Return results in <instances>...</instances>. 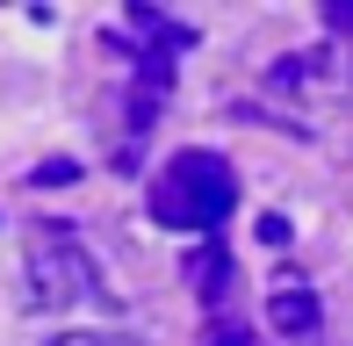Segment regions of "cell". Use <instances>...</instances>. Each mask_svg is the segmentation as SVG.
Wrapping results in <instances>:
<instances>
[{
    "mask_svg": "<svg viewBox=\"0 0 353 346\" xmlns=\"http://www.w3.org/2000/svg\"><path fill=\"white\" fill-rule=\"evenodd\" d=\"M260 238L267 245H288V216H260Z\"/></svg>",
    "mask_w": 353,
    "mask_h": 346,
    "instance_id": "8",
    "label": "cell"
},
{
    "mask_svg": "<svg viewBox=\"0 0 353 346\" xmlns=\"http://www.w3.org/2000/svg\"><path fill=\"white\" fill-rule=\"evenodd\" d=\"M267 318H274V332H288V339H310L317 332V296L303 289V281H281V289L267 296Z\"/></svg>",
    "mask_w": 353,
    "mask_h": 346,
    "instance_id": "4",
    "label": "cell"
},
{
    "mask_svg": "<svg viewBox=\"0 0 353 346\" xmlns=\"http://www.w3.org/2000/svg\"><path fill=\"white\" fill-rule=\"evenodd\" d=\"M202 346H252V332H245V325H231V318H210Z\"/></svg>",
    "mask_w": 353,
    "mask_h": 346,
    "instance_id": "6",
    "label": "cell"
},
{
    "mask_svg": "<svg viewBox=\"0 0 353 346\" xmlns=\"http://www.w3.org/2000/svg\"><path fill=\"white\" fill-rule=\"evenodd\" d=\"M29 181H37V187H72V181H79V166H72V159H43Z\"/></svg>",
    "mask_w": 353,
    "mask_h": 346,
    "instance_id": "5",
    "label": "cell"
},
{
    "mask_svg": "<svg viewBox=\"0 0 353 346\" xmlns=\"http://www.w3.org/2000/svg\"><path fill=\"white\" fill-rule=\"evenodd\" d=\"M325 22H332V29H346V37H353V0H332V8H325Z\"/></svg>",
    "mask_w": 353,
    "mask_h": 346,
    "instance_id": "9",
    "label": "cell"
},
{
    "mask_svg": "<svg viewBox=\"0 0 353 346\" xmlns=\"http://www.w3.org/2000/svg\"><path fill=\"white\" fill-rule=\"evenodd\" d=\"M188 281H195V296L210 310H223V296H231V253H223L216 238H202L195 253H188Z\"/></svg>",
    "mask_w": 353,
    "mask_h": 346,
    "instance_id": "3",
    "label": "cell"
},
{
    "mask_svg": "<svg viewBox=\"0 0 353 346\" xmlns=\"http://www.w3.org/2000/svg\"><path fill=\"white\" fill-rule=\"evenodd\" d=\"M22 267H29V303L37 310H79L101 296V267L72 238V224H37L22 245Z\"/></svg>",
    "mask_w": 353,
    "mask_h": 346,
    "instance_id": "2",
    "label": "cell"
},
{
    "mask_svg": "<svg viewBox=\"0 0 353 346\" xmlns=\"http://www.w3.org/2000/svg\"><path fill=\"white\" fill-rule=\"evenodd\" d=\"M231 210H238V173H231L223 152L188 145V152H173V159L152 173V216L166 231H202V238H210Z\"/></svg>",
    "mask_w": 353,
    "mask_h": 346,
    "instance_id": "1",
    "label": "cell"
},
{
    "mask_svg": "<svg viewBox=\"0 0 353 346\" xmlns=\"http://www.w3.org/2000/svg\"><path fill=\"white\" fill-rule=\"evenodd\" d=\"M43 346H137V339H123V332H58Z\"/></svg>",
    "mask_w": 353,
    "mask_h": 346,
    "instance_id": "7",
    "label": "cell"
}]
</instances>
